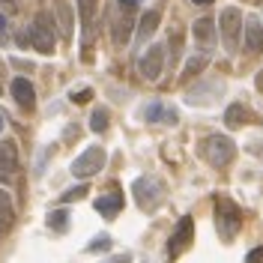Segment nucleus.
Here are the masks:
<instances>
[{
	"label": "nucleus",
	"instance_id": "3",
	"mask_svg": "<svg viewBox=\"0 0 263 263\" xmlns=\"http://www.w3.org/2000/svg\"><path fill=\"white\" fill-rule=\"evenodd\" d=\"M233 153H236V147H233V141H230L228 135H210L203 141V156H206V162L213 164V167L230 164Z\"/></svg>",
	"mask_w": 263,
	"mask_h": 263
},
{
	"label": "nucleus",
	"instance_id": "19",
	"mask_svg": "<svg viewBox=\"0 0 263 263\" xmlns=\"http://www.w3.org/2000/svg\"><path fill=\"white\" fill-rule=\"evenodd\" d=\"M48 228L57 230V233H66V230H69V210H51L48 213Z\"/></svg>",
	"mask_w": 263,
	"mask_h": 263
},
{
	"label": "nucleus",
	"instance_id": "17",
	"mask_svg": "<svg viewBox=\"0 0 263 263\" xmlns=\"http://www.w3.org/2000/svg\"><path fill=\"white\" fill-rule=\"evenodd\" d=\"M78 12H81V24H84V45L90 39V24L96 18V0H78Z\"/></svg>",
	"mask_w": 263,
	"mask_h": 263
},
{
	"label": "nucleus",
	"instance_id": "33",
	"mask_svg": "<svg viewBox=\"0 0 263 263\" xmlns=\"http://www.w3.org/2000/svg\"><path fill=\"white\" fill-rule=\"evenodd\" d=\"M257 90H260V93H263V72H260V75H257Z\"/></svg>",
	"mask_w": 263,
	"mask_h": 263
},
{
	"label": "nucleus",
	"instance_id": "2",
	"mask_svg": "<svg viewBox=\"0 0 263 263\" xmlns=\"http://www.w3.org/2000/svg\"><path fill=\"white\" fill-rule=\"evenodd\" d=\"M239 221H242L239 206L230 203V200H224V197H218V200H215V228L221 233V239H233L236 230H239Z\"/></svg>",
	"mask_w": 263,
	"mask_h": 263
},
{
	"label": "nucleus",
	"instance_id": "15",
	"mask_svg": "<svg viewBox=\"0 0 263 263\" xmlns=\"http://www.w3.org/2000/svg\"><path fill=\"white\" fill-rule=\"evenodd\" d=\"M120 210H123V195H120V192H111V195H105V197H96V213L99 215L114 218Z\"/></svg>",
	"mask_w": 263,
	"mask_h": 263
},
{
	"label": "nucleus",
	"instance_id": "20",
	"mask_svg": "<svg viewBox=\"0 0 263 263\" xmlns=\"http://www.w3.org/2000/svg\"><path fill=\"white\" fill-rule=\"evenodd\" d=\"M246 117H248V111L242 108V105H230L228 111H224V123H228L230 129H236V126L246 123Z\"/></svg>",
	"mask_w": 263,
	"mask_h": 263
},
{
	"label": "nucleus",
	"instance_id": "1",
	"mask_svg": "<svg viewBox=\"0 0 263 263\" xmlns=\"http://www.w3.org/2000/svg\"><path fill=\"white\" fill-rule=\"evenodd\" d=\"M27 33H30V42L39 54H54V48H57V27H54L51 12H39V15L33 18Z\"/></svg>",
	"mask_w": 263,
	"mask_h": 263
},
{
	"label": "nucleus",
	"instance_id": "12",
	"mask_svg": "<svg viewBox=\"0 0 263 263\" xmlns=\"http://www.w3.org/2000/svg\"><path fill=\"white\" fill-rule=\"evenodd\" d=\"M9 90H12V96H15L18 105L30 111V108H33V102H36V90H33V84L27 81V78H15Z\"/></svg>",
	"mask_w": 263,
	"mask_h": 263
},
{
	"label": "nucleus",
	"instance_id": "28",
	"mask_svg": "<svg viewBox=\"0 0 263 263\" xmlns=\"http://www.w3.org/2000/svg\"><path fill=\"white\" fill-rule=\"evenodd\" d=\"M90 96H93L90 90H78V93H72V102H78V105H81V102H87Z\"/></svg>",
	"mask_w": 263,
	"mask_h": 263
},
{
	"label": "nucleus",
	"instance_id": "9",
	"mask_svg": "<svg viewBox=\"0 0 263 263\" xmlns=\"http://www.w3.org/2000/svg\"><path fill=\"white\" fill-rule=\"evenodd\" d=\"M15 164H18L15 147H12L9 141H3V144H0V182H9V180H12Z\"/></svg>",
	"mask_w": 263,
	"mask_h": 263
},
{
	"label": "nucleus",
	"instance_id": "30",
	"mask_svg": "<svg viewBox=\"0 0 263 263\" xmlns=\"http://www.w3.org/2000/svg\"><path fill=\"white\" fill-rule=\"evenodd\" d=\"M105 263H129V254H120V257H111V260H105Z\"/></svg>",
	"mask_w": 263,
	"mask_h": 263
},
{
	"label": "nucleus",
	"instance_id": "26",
	"mask_svg": "<svg viewBox=\"0 0 263 263\" xmlns=\"http://www.w3.org/2000/svg\"><path fill=\"white\" fill-rule=\"evenodd\" d=\"M0 12H3V15H9V18H12V15L18 12V3H15V0H0Z\"/></svg>",
	"mask_w": 263,
	"mask_h": 263
},
{
	"label": "nucleus",
	"instance_id": "11",
	"mask_svg": "<svg viewBox=\"0 0 263 263\" xmlns=\"http://www.w3.org/2000/svg\"><path fill=\"white\" fill-rule=\"evenodd\" d=\"M144 120H149V123H167V126H174V123H177V111H174V108H164L162 102H149L147 108H144Z\"/></svg>",
	"mask_w": 263,
	"mask_h": 263
},
{
	"label": "nucleus",
	"instance_id": "6",
	"mask_svg": "<svg viewBox=\"0 0 263 263\" xmlns=\"http://www.w3.org/2000/svg\"><path fill=\"white\" fill-rule=\"evenodd\" d=\"M105 167V149L102 147H90L87 153H81L75 162H72V174L75 177H93V174H99Z\"/></svg>",
	"mask_w": 263,
	"mask_h": 263
},
{
	"label": "nucleus",
	"instance_id": "31",
	"mask_svg": "<svg viewBox=\"0 0 263 263\" xmlns=\"http://www.w3.org/2000/svg\"><path fill=\"white\" fill-rule=\"evenodd\" d=\"M3 126H6V111L0 108V132H3Z\"/></svg>",
	"mask_w": 263,
	"mask_h": 263
},
{
	"label": "nucleus",
	"instance_id": "27",
	"mask_svg": "<svg viewBox=\"0 0 263 263\" xmlns=\"http://www.w3.org/2000/svg\"><path fill=\"white\" fill-rule=\"evenodd\" d=\"M246 263H263V246L251 248V251H248V257H246Z\"/></svg>",
	"mask_w": 263,
	"mask_h": 263
},
{
	"label": "nucleus",
	"instance_id": "13",
	"mask_svg": "<svg viewBox=\"0 0 263 263\" xmlns=\"http://www.w3.org/2000/svg\"><path fill=\"white\" fill-rule=\"evenodd\" d=\"M195 39L200 42V48L210 51L215 45V21L213 18H197L195 21Z\"/></svg>",
	"mask_w": 263,
	"mask_h": 263
},
{
	"label": "nucleus",
	"instance_id": "14",
	"mask_svg": "<svg viewBox=\"0 0 263 263\" xmlns=\"http://www.w3.org/2000/svg\"><path fill=\"white\" fill-rule=\"evenodd\" d=\"M132 30H135V15H132V12H123V15L114 21V30H111L114 45H126L129 36H132Z\"/></svg>",
	"mask_w": 263,
	"mask_h": 263
},
{
	"label": "nucleus",
	"instance_id": "29",
	"mask_svg": "<svg viewBox=\"0 0 263 263\" xmlns=\"http://www.w3.org/2000/svg\"><path fill=\"white\" fill-rule=\"evenodd\" d=\"M138 3H141V0H120L123 12H135V9H138Z\"/></svg>",
	"mask_w": 263,
	"mask_h": 263
},
{
	"label": "nucleus",
	"instance_id": "32",
	"mask_svg": "<svg viewBox=\"0 0 263 263\" xmlns=\"http://www.w3.org/2000/svg\"><path fill=\"white\" fill-rule=\"evenodd\" d=\"M192 3H197V6H210L213 0H192Z\"/></svg>",
	"mask_w": 263,
	"mask_h": 263
},
{
	"label": "nucleus",
	"instance_id": "23",
	"mask_svg": "<svg viewBox=\"0 0 263 263\" xmlns=\"http://www.w3.org/2000/svg\"><path fill=\"white\" fill-rule=\"evenodd\" d=\"M108 248H111V236L108 233H99L96 239L87 246V251H108Z\"/></svg>",
	"mask_w": 263,
	"mask_h": 263
},
{
	"label": "nucleus",
	"instance_id": "25",
	"mask_svg": "<svg viewBox=\"0 0 263 263\" xmlns=\"http://www.w3.org/2000/svg\"><path fill=\"white\" fill-rule=\"evenodd\" d=\"M9 21H12V18L0 12V45H6V42H9Z\"/></svg>",
	"mask_w": 263,
	"mask_h": 263
},
{
	"label": "nucleus",
	"instance_id": "22",
	"mask_svg": "<svg viewBox=\"0 0 263 263\" xmlns=\"http://www.w3.org/2000/svg\"><path fill=\"white\" fill-rule=\"evenodd\" d=\"M210 63V54H200V57H192L189 63H185V75H197L203 66Z\"/></svg>",
	"mask_w": 263,
	"mask_h": 263
},
{
	"label": "nucleus",
	"instance_id": "21",
	"mask_svg": "<svg viewBox=\"0 0 263 263\" xmlns=\"http://www.w3.org/2000/svg\"><path fill=\"white\" fill-rule=\"evenodd\" d=\"M90 129L96 132V135H102V132L108 129V114H105L102 108H96V111H93V117H90Z\"/></svg>",
	"mask_w": 263,
	"mask_h": 263
},
{
	"label": "nucleus",
	"instance_id": "10",
	"mask_svg": "<svg viewBox=\"0 0 263 263\" xmlns=\"http://www.w3.org/2000/svg\"><path fill=\"white\" fill-rule=\"evenodd\" d=\"M246 51L248 54H260L263 51V24H260V18H248L246 21Z\"/></svg>",
	"mask_w": 263,
	"mask_h": 263
},
{
	"label": "nucleus",
	"instance_id": "18",
	"mask_svg": "<svg viewBox=\"0 0 263 263\" xmlns=\"http://www.w3.org/2000/svg\"><path fill=\"white\" fill-rule=\"evenodd\" d=\"M15 221V206H12V197H9V192H3L0 189V224H3V230L9 228Z\"/></svg>",
	"mask_w": 263,
	"mask_h": 263
},
{
	"label": "nucleus",
	"instance_id": "8",
	"mask_svg": "<svg viewBox=\"0 0 263 263\" xmlns=\"http://www.w3.org/2000/svg\"><path fill=\"white\" fill-rule=\"evenodd\" d=\"M138 69H141V75L147 81H159V75L164 69V45H149V51L141 57Z\"/></svg>",
	"mask_w": 263,
	"mask_h": 263
},
{
	"label": "nucleus",
	"instance_id": "5",
	"mask_svg": "<svg viewBox=\"0 0 263 263\" xmlns=\"http://www.w3.org/2000/svg\"><path fill=\"white\" fill-rule=\"evenodd\" d=\"M132 192H135V200H138V206H144V210H153V206L162 200V182L156 180V177H141V180H135Z\"/></svg>",
	"mask_w": 263,
	"mask_h": 263
},
{
	"label": "nucleus",
	"instance_id": "16",
	"mask_svg": "<svg viewBox=\"0 0 263 263\" xmlns=\"http://www.w3.org/2000/svg\"><path fill=\"white\" fill-rule=\"evenodd\" d=\"M156 27H159V12H156V9H147V12L141 15V21H138V39H141V42L149 39V36L156 33Z\"/></svg>",
	"mask_w": 263,
	"mask_h": 263
},
{
	"label": "nucleus",
	"instance_id": "24",
	"mask_svg": "<svg viewBox=\"0 0 263 263\" xmlns=\"http://www.w3.org/2000/svg\"><path fill=\"white\" fill-rule=\"evenodd\" d=\"M87 195V185H75V189H69L63 195V203H72V200H81V197Z\"/></svg>",
	"mask_w": 263,
	"mask_h": 263
},
{
	"label": "nucleus",
	"instance_id": "34",
	"mask_svg": "<svg viewBox=\"0 0 263 263\" xmlns=\"http://www.w3.org/2000/svg\"><path fill=\"white\" fill-rule=\"evenodd\" d=\"M0 233H3V224H0Z\"/></svg>",
	"mask_w": 263,
	"mask_h": 263
},
{
	"label": "nucleus",
	"instance_id": "4",
	"mask_svg": "<svg viewBox=\"0 0 263 263\" xmlns=\"http://www.w3.org/2000/svg\"><path fill=\"white\" fill-rule=\"evenodd\" d=\"M239 9L236 6H228V9H221V15H218V30H221V39H224V48L228 51H236L239 45Z\"/></svg>",
	"mask_w": 263,
	"mask_h": 263
},
{
	"label": "nucleus",
	"instance_id": "7",
	"mask_svg": "<svg viewBox=\"0 0 263 263\" xmlns=\"http://www.w3.org/2000/svg\"><path fill=\"white\" fill-rule=\"evenodd\" d=\"M192 236H195V221H192V215H182L177 230H174V236L167 239V254L171 257H180L182 251L192 246Z\"/></svg>",
	"mask_w": 263,
	"mask_h": 263
}]
</instances>
